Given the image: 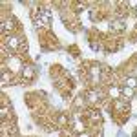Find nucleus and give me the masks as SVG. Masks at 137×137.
Instances as JSON below:
<instances>
[{
    "label": "nucleus",
    "instance_id": "2",
    "mask_svg": "<svg viewBox=\"0 0 137 137\" xmlns=\"http://www.w3.org/2000/svg\"><path fill=\"white\" fill-rule=\"evenodd\" d=\"M9 46H11V48H17V46H18V40L11 37V39H9Z\"/></svg>",
    "mask_w": 137,
    "mask_h": 137
},
{
    "label": "nucleus",
    "instance_id": "3",
    "mask_svg": "<svg viewBox=\"0 0 137 137\" xmlns=\"http://www.w3.org/2000/svg\"><path fill=\"white\" fill-rule=\"evenodd\" d=\"M119 95V90L117 88H111V97H117Z\"/></svg>",
    "mask_w": 137,
    "mask_h": 137
},
{
    "label": "nucleus",
    "instance_id": "1",
    "mask_svg": "<svg viewBox=\"0 0 137 137\" xmlns=\"http://www.w3.org/2000/svg\"><path fill=\"white\" fill-rule=\"evenodd\" d=\"M132 95H133L132 88H124V97H126V99H132Z\"/></svg>",
    "mask_w": 137,
    "mask_h": 137
}]
</instances>
